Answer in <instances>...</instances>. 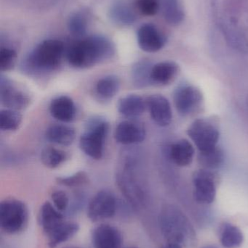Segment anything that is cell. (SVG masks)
Instances as JSON below:
<instances>
[{
    "mask_svg": "<svg viewBox=\"0 0 248 248\" xmlns=\"http://www.w3.org/2000/svg\"><path fill=\"white\" fill-rule=\"evenodd\" d=\"M115 54V45L110 39L95 35L73 44L67 51L66 58L71 66L83 69L108 61Z\"/></svg>",
    "mask_w": 248,
    "mask_h": 248,
    "instance_id": "obj_1",
    "label": "cell"
},
{
    "mask_svg": "<svg viewBox=\"0 0 248 248\" xmlns=\"http://www.w3.org/2000/svg\"><path fill=\"white\" fill-rule=\"evenodd\" d=\"M65 46L58 39H47L36 45L25 58L23 68L31 73L52 72L61 65Z\"/></svg>",
    "mask_w": 248,
    "mask_h": 248,
    "instance_id": "obj_2",
    "label": "cell"
},
{
    "mask_svg": "<svg viewBox=\"0 0 248 248\" xmlns=\"http://www.w3.org/2000/svg\"><path fill=\"white\" fill-rule=\"evenodd\" d=\"M109 129V123L102 118H93L87 122L80 140V147L84 154L95 160H100L103 157Z\"/></svg>",
    "mask_w": 248,
    "mask_h": 248,
    "instance_id": "obj_3",
    "label": "cell"
},
{
    "mask_svg": "<svg viewBox=\"0 0 248 248\" xmlns=\"http://www.w3.org/2000/svg\"><path fill=\"white\" fill-rule=\"evenodd\" d=\"M26 205L17 200H5L0 203V227L7 234L20 232L27 224Z\"/></svg>",
    "mask_w": 248,
    "mask_h": 248,
    "instance_id": "obj_4",
    "label": "cell"
},
{
    "mask_svg": "<svg viewBox=\"0 0 248 248\" xmlns=\"http://www.w3.org/2000/svg\"><path fill=\"white\" fill-rule=\"evenodd\" d=\"M162 232L167 243L183 246L189 235V224L184 216L176 208H165L160 217Z\"/></svg>",
    "mask_w": 248,
    "mask_h": 248,
    "instance_id": "obj_5",
    "label": "cell"
},
{
    "mask_svg": "<svg viewBox=\"0 0 248 248\" xmlns=\"http://www.w3.org/2000/svg\"><path fill=\"white\" fill-rule=\"evenodd\" d=\"M187 133L199 152L208 151L217 147L220 133L215 119H197L191 124Z\"/></svg>",
    "mask_w": 248,
    "mask_h": 248,
    "instance_id": "obj_6",
    "label": "cell"
},
{
    "mask_svg": "<svg viewBox=\"0 0 248 248\" xmlns=\"http://www.w3.org/2000/svg\"><path fill=\"white\" fill-rule=\"evenodd\" d=\"M117 210L116 197L109 190L98 192L90 201L87 208L88 218L93 222L112 218Z\"/></svg>",
    "mask_w": 248,
    "mask_h": 248,
    "instance_id": "obj_7",
    "label": "cell"
},
{
    "mask_svg": "<svg viewBox=\"0 0 248 248\" xmlns=\"http://www.w3.org/2000/svg\"><path fill=\"white\" fill-rule=\"evenodd\" d=\"M173 100L179 114L188 116L193 114L199 108L202 104V94L197 87L183 84L175 90Z\"/></svg>",
    "mask_w": 248,
    "mask_h": 248,
    "instance_id": "obj_8",
    "label": "cell"
},
{
    "mask_svg": "<svg viewBox=\"0 0 248 248\" xmlns=\"http://www.w3.org/2000/svg\"><path fill=\"white\" fill-rule=\"evenodd\" d=\"M0 102L7 109L19 110L26 108L30 103L29 95L19 90L7 77L0 78Z\"/></svg>",
    "mask_w": 248,
    "mask_h": 248,
    "instance_id": "obj_9",
    "label": "cell"
},
{
    "mask_svg": "<svg viewBox=\"0 0 248 248\" xmlns=\"http://www.w3.org/2000/svg\"><path fill=\"white\" fill-rule=\"evenodd\" d=\"M195 198L199 203L211 204L216 195V185L214 175L209 170H199L194 175Z\"/></svg>",
    "mask_w": 248,
    "mask_h": 248,
    "instance_id": "obj_10",
    "label": "cell"
},
{
    "mask_svg": "<svg viewBox=\"0 0 248 248\" xmlns=\"http://www.w3.org/2000/svg\"><path fill=\"white\" fill-rule=\"evenodd\" d=\"M137 39L139 47L144 52H157L165 45L167 39L153 23H145L138 29Z\"/></svg>",
    "mask_w": 248,
    "mask_h": 248,
    "instance_id": "obj_11",
    "label": "cell"
},
{
    "mask_svg": "<svg viewBox=\"0 0 248 248\" xmlns=\"http://www.w3.org/2000/svg\"><path fill=\"white\" fill-rule=\"evenodd\" d=\"M152 120L160 126L170 125L173 119L171 106L167 98L161 94H153L146 100Z\"/></svg>",
    "mask_w": 248,
    "mask_h": 248,
    "instance_id": "obj_12",
    "label": "cell"
},
{
    "mask_svg": "<svg viewBox=\"0 0 248 248\" xmlns=\"http://www.w3.org/2000/svg\"><path fill=\"white\" fill-rule=\"evenodd\" d=\"M146 128L143 124L132 121H125L116 126L115 131L116 141L122 144L142 142L146 138Z\"/></svg>",
    "mask_w": 248,
    "mask_h": 248,
    "instance_id": "obj_13",
    "label": "cell"
},
{
    "mask_svg": "<svg viewBox=\"0 0 248 248\" xmlns=\"http://www.w3.org/2000/svg\"><path fill=\"white\" fill-rule=\"evenodd\" d=\"M92 240L95 248H122L120 232L109 224H101L96 227L92 233Z\"/></svg>",
    "mask_w": 248,
    "mask_h": 248,
    "instance_id": "obj_14",
    "label": "cell"
},
{
    "mask_svg": "<svg viewBox=\"0 0 248 248\" xmlns=\"http://www.w3.org/2000/svg\"><path fill=\"white\" fill-rule=\"evenodd\" d=\"M51 116L59 122L68 123L75 118L76 106L71 97L60 96L52 100L50 105Z\"/></svg>",
    "mask_w": 248,
    "mask_h": 248,
    "instance_id": "obj_15",
    "label": "cell"
},
{
    "mask_svg": "<svg viewBox=\"0 0 248 248\" xmlns=\"http://www.w3.org/2000/svg\"><path fill=\"white\" fill-rule=\"evenodd\" d=\"M111 20L121 26H129L136 21L137 16L131 4L124 0L115 1L109 11Z\"/></svg>",
    "mask_w": 248,
    "mask_h": 248,
    "instance_id": "obj_16",
    "label": "cell"
},
{
    "mask_svg": "<svg viewBox=\"0 0 248 248\" xmlns=\"http://www.w3.org/2000/svg\"><path fill=\"white\" fill-rule=\"evenodd\" d=\"M179 72V67L176 62L165 61L152 65L151 70V83L157 85L170 84Z\"/></svg>",
    "mask_w": 248,
    "mask_h": 248,
    "instance_id": "obj_17",
    "label": "cell"
},
{
    "mask_svg": "<svg viewBox=\"0 0 248 248\" xmlns=\"http://www.w3.org/2000/svg\"><path fill=\"white\" fill-rule=\"evenodd\" d=\"M169 155L175 164L184 167L192 163L195 150L188 140H181L172 144L169 150Z\"/></svg>",
    "mask_w": 248,
    "mask_h": 248,
    "instance_id": "obj_18",
    "label": "cell"
},
{
    "mask_svg": "<svg viewBox=\"0 0 248 248\" xmlns=\"http://www.w3.org/2000/svg\"><path fill=\"white\" fill-rule=\"evenodd\" d=\"M118 111L125 117H138L144 113L147 107V102L137 94H129L119 100Z\"/></svg>",
    "mask_w": 248,
    "mask_h": 248,
    "instance_id": "obj_19",
    "label": "cell"
},
{
    "mask_svg": "<svg viewBox=\"0 0 248 248\" xmlns=\"http://www.w3.org/2000/svg\"><path fill=\"white\" fill-rule=\"evenodd\" d=\"M79 229L80 227L77 223L63 221L46 234L50 248H56L61 243H65L77 234Z\"/></svg>",
    "mask_w": 248,
    "mask_h": 248,
    "instance_id": "obj_20",
    "label": "cell"
},
{
    "mask_svg": "<svg viewBox=\"0 0 248 248\" xmlns=\"http://www.w3.org/2000/svg\"><path fill=\"white\" fill-rule=\"evenodd\" d=\"M39 224L45 234L64 221V216L50 202H45L39 211Z\"/></svg>",
    "mask_w": 248,
    "mask_h": 248,
    "instance_id": "obj_21",
    "label": "cell"
},
{
    "mask_svg": "<svg viewBox=\"0 0 248 248\" xmlns=\"http://www.w3.org/2000/svg\"><path fill=\"white\" fill-rule=\"evenodd\" d=\"M75 137L74 128L63 124L50 125L46 131L47 140L59 145H71L74 142Z\"/></svg>",
    "mask_w": 248,
    "mask_h": 248,
    "instance_id": "obj_22",
    "label": "cell"
},
{
    "mask_svg": "<svg viewBox=\"0 0 248 248\" xmlns=\"http://www.w3.org/2000/svg\"><path fill=\"white\" fill-rule=\"evenodd\" d=\"M120 87V80L116 76L109 75L99 80L96 85V93L102 100H110L117 94Z\"/></svg>",
    "mask_w": 248,
    "mask_h": 248,
    "instance_id": "obj_23",
    "label": "cell"
},
{
    "mask_svg": "<svg viewBox=\"0 0 248 248\" xmlns=\"http://www.w3.org/2000/svg\"><path fill=\"white\" fill-rule=\"evenodd\" d=\"M163 16L171 26H178L184 20L185 13L179 0H163Z\"/></svg>",
    "mask_w": 248,
    "mask_h": 248,
    "instance_id": "obj_24",
    "label": "cell"
},
{
    "mask_svg": "<svg viewBox=\"0 0 248 248\" xmlns=\"http://www.w3.org/2000/svg\"><path fill=\"white\" fill-rule=\"evenodd\" d=\"M244 237L241 230L232 224H226L221 233V242L224 247L237 248L243 244Z\"/></svg>",
    "mask_w": 248,
    "mask_h": 248,
    "instance_id": "obj_25",
    "label": "cell"
},
{
    "mask_svg": "<svg viewBox=\"0 0 248 248\" xmlns=\"http://www.w3.org/2000/svg\"><path fill=\"white\" fill-rule=\"evenodd\" d=\"M152 65L148 61L137 62L132 71V78L135 85L139 87H147L152 84L151 80V70Z\"/></svg>",
    "mask_w": 248,
    "mask_h": 248,
    "instance_id": "obj_26",
    "label": "cell"
},
{
    "mask_svg": "<svg viewBox=\"0 0 248 248\" xmlns=\"http://www.w3.org/2000/svg\"><path fill=\"white\" fill-rule=\"evenodd\" d=\"M68 158V155L63 150L52 147H47L42 150L41 160L49 169H55L61 166Z\"/></svg>",
    "mask_w": 248,
    "mask_h": 248,
    "instance_id": "obj_27",
    "label": "cell"
},
{
    "mask_svg": "<svg viewBox=\"0 0 248 248\" xmlns=\"http://www.w3.org/2000/svg\"><path fill=\"white\" fill-rule=\"evenodd\" d=\"M198 160L205 169H218L224 162L222 150L218 147L205 152H199Z\"/></svg>",
    "mask_w": 248,
    "mask_h": 248,
    "instance_id": "obj_28",
    "label": "cell"
},
{
    "mask_svg": "<svg viewBox=\"0 0 248 248\" xmlns=\"http://www.w3.org/2000/svg\"><path fill=\"white\" fill-rule=\"evenodd\" d=\"M87 15L83 12L73 13L68 17L67 27L71 34L77 37L84 36L87 33L88 25Z\"/></svg>",
    "mask_w": 248,
    "mask_h": 248,
    "instance_id": "obj_29",
    "label": "cell"
},
{
    "mask_svg": "<svg viewBox=\"0 0 248 248\" xmlns=\"http://www.w3.org/2000/svg\"><path fill=\"white\" fill-rule=\"evenodd\" d=\"M21 122V114L17 110L4 109L0 111V128L2 131H15Z\"/></svg>",
    "mask_w": 248,
    "mask_h": 248,
    "instance_id": "obj_30",
    "label": "cell"
},
{
    "mask_svg": "<svg viewBox=\"0 0 248 248\" xmlns=\"http://www.w3.org/2000/svg\"><path fill=\"white\" fill-rule=\"evenodd\" d=\"M17 59V53L13 48L1 46L0 49V70L9 71L14 68Z\"/></svg>",
    "mask_w": 248,
    "mask_h": 248,
    "instance_id": "obj_31",
    "label": "cell"
},
{
    "mask_svg": "<svg viewBox=\"0 0 248 248\" xmlns=\"http://www.w3.org/2000/svg\"><path fill=\"white\" fill-rule=\"evenodd\" d=\"M56 180L59 185L63 186L77 187L86 185L88 182V177L85 172L80 171L71 176L57 178Z\"/></svg>",
    "mask_w": 248,
    "mask_h": 248,
    "instance_id": "obj_32",
    "label": "cell"
},
{
    "mask_svg": "<svg viewBox=\"0 0 248 248\" xmlns=\"http://www.w3.org/2000/svg\"><path fill=\"white\" fill-rule=\"evenodd\" d=\"M135 6L144 16H153L158 13L160 4L159 0H136Z\"/></svg>",
    "mask_w": 248,
    "mask_h": 248,
    "instance_id": "obj_33",
    "label": "cell"
},
{
    "mask_svg": "<svg viewBox=\"0 0 248 248\" xmlns=\"http://www.w3.org/2000/svg\"><path fill=\"white\" fill-rule=\"evenodd\" d=\"M51 198H52L54 206L61 212L66 211L69 207V198L64 191H55L51 195Z\"/></svg>",
    "mask_w": 248,
    "mask_h": 248,
    "instance_id": "obj_34",
    "label": "cell"
},
{
    "mask_svg": "<svg viewBox=\"0 0 248 248\" xmlns=\"http://www.w3.org/2000/svg\"><path fill=\"white\" fill-rule=\"evenodd\" d=\"M162 248H182V245L176 243H167Z\"/></svg>",
    "mask_w": 248,
    "mask_h": 248,
    "instance_id": "obj_35",
    "label": "cell"
},
{
    "mask_svg": "<svg viewBox=\"0 0 248 248\" xmlns=\"http://www.w3.org/2000/svg\"><path fill=\"white\" fill-rule=\"evenodd\" d=\"M202 248H218L216 247V246H204V247H202Z\"/></svg>",
    "mask_w": 248,
    "mask_h": 248,
    "instance_id": "obj_36",
    "label": "cell"
},
{
    "mask_svg": "<svg viewBox=\"0 0 248 248\" xmlns=\"http://www.w3.org/2000/svg\"><path fill=\"white\" fill-rule=\"evenodd\" d=\"M138 248L134 247V246H132V247H128V248Z\"/></svg>",
    "mask_w": 248,
    "mask_h": 248,
    "instance_id": "obj_37",
    "label": "cell"
},
{
    "mask_svg": "<svg viewBox=\"0 0 248 248\" xmlns=\"http://www.w3.org/2000/svg\"><path fill=\"white\" fill-rule=\"evenodd\" d=\"M76 248V247H67V248Z\"/></svg>",
    "mask_w": 248,
    "mask_h": 248,
    "instance_id": "obj_38",
    "label": "cell"
},
{
    "mask_svg": "<svg viewBox=\"0 0 248 248\" xmlns=\"http://www.w3.org/2000/svg\"><path fill=\"white\" fill-rule=\"evenodd\" d=\"M247 103H248V99H247Z\"/></svg>",
    "mask_w": 248,
    "mask_h": 248,
    "instance_id": "obj_39",
    "label": "cell"
}]
</instances>
